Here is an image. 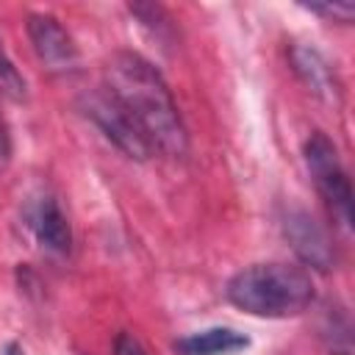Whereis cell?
I'll return each instance as SVG.
<instances>
[{"label": "cell", "mask_w": 355, "mask_h": 355, "mask_svg": "<svg viewBox=\"0 0 355 355\" xmlns=\"http://www.w3.org/2000/svg\"><path fill=\"white\" fill-rule=\"evenodd\" d=\"M105 89L125 105L133 116L153 153L180 158L189 150V136L169 86L158 69L139 53H114L105 64Z\"/></svg>", "instance_id": "obj_1"}, {"label": "cell", "mask_w": 355, "mask_h": 355, "mask_svg": "<svg viewBox=\"0 0 355 355\" xmlns=\"http://www.w3.org/2000/svg\"><path fill=\"white\" fill-rule=\"evenodd\" d=\"M225 294L244 313L286 319L302 313L313 302V280L294 263H252L227 280Z\"/></svg>", "instance_id": "obj_2"}, {"label": "cell", "mask_w": 355, "mask_h": 355, "mask_svg": "<svg viewBox=\"0 0 355 355\" xmlns=\"http://www.w3.org/2000/svg\"><path fill=\"white\" fill-rule=\"evenodd\" d=\"M305 164H308V172L313 178L322 200L327 202V208L333 214V222L349 233V227H352V186H349L347 169L341 166V158H338L333 141L322 130L308 136Z\"/></svg>", "instance_id": "obj_3"}, {"label": "cell", "mask_w": 355, "mask_h": 355, "mask_svg": "<svg viewBox=\"0 0 355 355\" xmlns=\"http://www.w3.org/2000/svg\"><path fill=\"white\" fill-rule=\"evenodd\" d=\"M83 111L128 158L147 161L153 155V147L144 139V133L139 130V125L133 122V116L105 86H100L83 97Z\"/></svg>", "instance_id": "obj_4"}, {"label": "cell", "mask_w": 355, "mask_h": 355, "mask_svg": "<svg viewBox=\"0 0 355 355\" xmlns=\"http://www.w3.org/2000/svg\"><path fill=\"white\" fill-rule=\"evenodd\" d=\"M28 36L33 42L36 58L47 72L67 75L78 67V47L64 25L50 14H31L28 17Z\"/></svg>", "instance_id": "obj_5"}, {"label": "cell", "mask_w": 355, "mask_h": 355, "mask_svg": "<svg viewBox=\"0 0 355 355\" xmlns=\"http://www.w3.org/2000/svg\"><path fill=\"white\" fill-rule=\"evenodd\" d=\"M283 233L291 241L294 252L313 269L327 272L336 263V252L333 244L327 239V233L322 230V225L302 208H291L283 216Z\"/></svg>", "instance_id": "obj_6"}, {"label": "cell", "mask_w": 355, "mask_h": 355, "mask_svg": "<svg viewBox=\"0 0 355 355\" xmlns=\"http://www.w3.org/2000/svg\"><path fill=\"white\" fill-rule=\"evenodd\" d=\"M288 58L294 64V72L300 75V80L324 103L338 105L341 103V83L336 78V69L327 64V58L308 44H291Z\"/></svg>", "instance_id": "obj_7"}, {"label": "cell", "mask_w": 355, "mask_h": 355, "mask_svg": "<svg viewBox=\"0 0 355 355\" xmlns=\"http://www.w3.org/2000/svg\"><path fill=\"white\" fill-rule=\"evenodd\" d=\"M247 347H250V338L230 327H208L175 341V349L183 355H233Z\"/></svg>", "instance_id": "obj_8"}, {"label": "cell", "mask_w": 355, "mask_h": 355, "mask_svg": "<svg viewBox=\"0 0 355 355\" xmlns=\"http://www.w3.org/2000/svg\"><path fill=\"white\" fill-rule=\"evenodd\" d=\"M31 227L36 233V239L53 250V252H67L72 244V233H69V222L61 214L58 202L53 197H42L31 214Z\"/></svg>", "instance_id": "obj_9"}, {"label": "cell", "mask_w": 355, "mask_h": 355, "mask_svg": "<svg viewBox=\"0 0 355 355\" xmlns=\"http://www.w3.org/2000/svg\"><path fill=\"white\" fill-rule=\"evenodd\" d=\"M324 338H327L330 355H352V327H349V319L341 308L327 313Z\"/></svg>", "instance_id": "obj_10"}, {"label": "cell", "mask_w": 355, "mask_h": 355, "mask_svg": "<svg viewBox=\"0 0 355 355\" xmlns=\"http://www.w3.org/2000/svg\"><path fill=\"white\" fill-rule=\"evenodd\" d=\"M0 89L8 92L11 97H25V80L17 72V67L11 64V58L6 55L3 44H0Z\"/></svg>", "instance_id": "obj_11"}, {"label": "cell", "mask_w": 355, "mask_h": 355, "mask_svg": "<svg viewBox=\"0 0 355 355\" xmlns=\"http://www.w3.org/2000/svg\"><path fill=\"white\" fill-rule=\"evenodd\" d=\"M305 8L313 14H322V17H333L338 22H352V17H355L352 3H308Z\"/></svg>", "instance_id": "obj_12"}, {"label": "cell", "mask_w": 355, "mask_h": 355, "mask_svg": "<svg viewBox=\"0 0 355 355\" xmlns=\"http://www.w3.org/2000/svg\"><path fill=\"white\" fill-rule=\"evenodd\" d=\"M114 355H147V352L130 333H119L114 341Z\"/></svg>", "instance_id": "obj_13"}, {"label": "cell", "mask_w": 355, "mask_h": 355, "mask_svg": "<svg viewBox=\"0 0 355 355\" xmlns=\"http://www.w3.org/2000/svg\"><path fill=\"white\" fill-rule=\"evenodd\" d=\"M11 161V136H8V128H6V119L0 114V172H6Z\"/></svg>", "instance_id": "obj_14"}, {"label": "cell", "mask_w": 355, "mask_h": 355, "mask_svg": "<svg viewBox=\"0 0 355 355\" xmlns=\"http://www.w3.org/2000/svg\"><path fill=\"white\" fill-rule=\"evenodd\" d=\"M3 355H25V352H22V347H19V344H14V341H11V344L6 347V352H3Z\"/></svg>", "instance_id": "obj_15"}]
</instances>
